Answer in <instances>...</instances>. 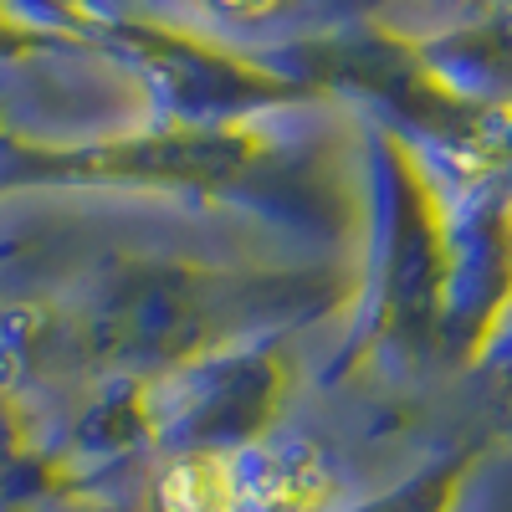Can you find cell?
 Listing matches in <instances>:
<instances>
[{
    "mask_svg": "<svg viewBox=\"0 0 512 512\" xmlns=\"http://www.w3.org/2000/svg\"><path fill=\"white\" fill-rule=\"evenodd\" d=\"M241 512H323L328 472L308 451H256L236 461Z\"/></svg>",
    "mask_w": 512,
    "mask_h": 512,
    "instance_id": "cell-1",
    "label": "cell"
},
{
    "mask_svg": "<svg viewBox=\"0 0 512 512\" xmlns=\"http://www.w3.org/2000/svg\"><path fill=\"white\" fill-rule=\"evenodd\" d=\"M164 512H241V472L226 456L180 461L159 487Z\"/></svg>",
    "mask_w": 512,
    "mask_h": 512,
    "instance_id": "cell-2",
    "label": "cell"
}]
</instances>
